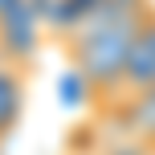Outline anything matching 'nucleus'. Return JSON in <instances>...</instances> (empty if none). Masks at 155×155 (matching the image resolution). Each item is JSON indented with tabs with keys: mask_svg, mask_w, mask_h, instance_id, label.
<instances>
[{
	"mask_svg": "<svg viewBox=\"0 0 155 155\" xmlns=\"http://www.w3.org/2000/svg\"><path fill=\"white\" fill-rule=\"evenodd\" d=\"M151 12H155L151 0H98L65 33L70 65L90 86L94 102H102V106L114 102L127 53H131V41H135V33L143 29V21Z\"/></svg>",
	"mask_w": 155,
	"mask_h": 155,
	"instance_id": "obj_1",
	"label": "nucleus"
},
{
	"mask_svg": "<svg viewBox=\"0 0 155 155\" xmlns=\"http://www.w3.org/2000/svg\"><path fill=\"white\" fill-rule=\"evenodd\" d=\"M147 90H155V12L143 21V29L135 33V41H131V53H127L123 82H118L114 102L135 98V94H147ZM114 102H110V106H114Z\"/></svg>",
	"mask_w": 155,
	"mask_h": 155,
	"instance_id": "obj_2",
	"label": "nucleus"
},
{
	"mask_svg": "<svg viewBox=\"0 0 155 155\" xmlns=\"http://www.w3.org/2000/svg\"><path fill=\"white\" fill-rule=\"evenodd\" d=\"M110 110H114V118L123 123V131L131 135V139H139L143 147H155V90L135 94V98H123Z\"/></svg>",
	"mask_w": 155,
	"mask_h": 155,
	"instance_id": "obj_3",
	"label": "nucleus"
},
{
	"mask_svg": "<svg viewBox=\"0 0 155 155\" xmlns=\"http://www.w3.org/2000/svg\"><path fill=\"white\" fill-rule=\"evenodd\" d=\"M21 114H25V74L0 61V143L16 131Z\"/></svg>",
	"mask_w": 155,
	"mask_h": 155,
	"instance_id": "obj_4",
	"label": "nucleus"
},
{
	"mask_svg": "<svg viewBox=\"0 0 155 155\" xmlns=\"http://www.w3.org/2000/svg\"><path fill=\"white\" fill-rule=\"evenodd\" d=\"M16 4H21V0H0V16H4V12H12Z\"/></svg>",
	"mask_w": 155,
	"mask_h": 155,
	"instance_id": "obj_5",
	"label": "nucleus"
},
{
	"mask_svg": "<svg viewBox=\"0 0 155 155\" xmlns=\"http://www.w3.org/2000/svg\"><path fill=\"white\" fill-rule=\"evenodd\" d=\"M70 155H90V151H70Z\"/></svg>",
	"mask_w": 155,
	"mask_h": 155,
	"instance_id": "obj_6",
	"label": "nucleus"
}]
</instances>
